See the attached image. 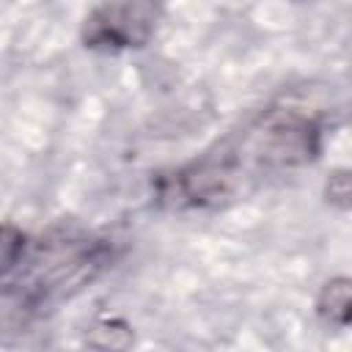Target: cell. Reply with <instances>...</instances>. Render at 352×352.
<instances>
[{
	"label": "cell",
	"mask_w": 352,
	"mask_h": 352,
	"mask_svg": "<svg viewBox=\"0 0 352 352\" xmlns=\"http://www.w3.org/2000/svg\"><path fill=\"white\" fill-rule=\"evenodd\" d=\"M116 256V245L107 239H58L30 261L16 286L30 305L69 300L94 283Z\"/></svg>",
	"instance_id": "7a4b0ae2"
},
{
	"label": "cell",
	"mask_w": 352,
	"mask_h": 352,
	"mask_svg": "<svg viewBox=\"0 0 352 352\" xmlns=\"http://www.w3.org/2000/svg\"><path fill=\"white\" fill-rule=\"evenodd\" d=\"M85 344L94 349H129L135 344V330L121 316H104L91 324Z\"/></svg>",
	"instance_id": "5b68a950"
},
{
	"label": "cell",
	"mask_w": 352,
	"mask_h": 352,
	"mask_svg": "<svg viewBox=\"0 0 352 352\" xmlns=\"http://www.w3.org/2000/svg\"><path fill=\"white\" fill-rule=\"evenodd\" d=\"M162 19V0H102L80 28L85 50L126 52L151 44Z\"/></svg>",
	"instance_id": "3957f363"
},
{
	"label": "cell",
	"mask_w": 352,
	"mask_h": 352,
	"mask_svg": "<svg viewBox=\"0 0 352 352\" xmlns=\"http://www.w3.org/2000/svg\"><path fill=\"white\" fill-rule=\"evenodd\" d=\"M28 234L14 223H0V283L11 278L28 258Z\"/></svg>",
	"instance_id": "8992f818"
},
{
	"label": "cell",
	"mask_w": 352,
	"mask_h": 352,
	"mask_svg": "<svg viewBox=\"0 0 352 352\" xmlns=\"http://www.w3.org/2000/svg\"><path fill=\"white\" fill-rule=\"evenodd\" d=\"M223 143L256 184L261 176L297 170L319 160L324 113L300 99L280 96Z\"/></svg>",
	"instance_id": "6da1fadb"
},
{
	"label": "cell",
	"mask_w": 352,
	"mask_h": 352,
	"mask_svg": "<svg viewBox=\"0 0 352 352\" xmlns=\"http://www.w3.org/2000/svg\"><path fill=\"white\" fill-rule=\"evenodd\" d=\"M316 316L322 324L346 330L352 322V280L346 275L327 278L316 294Z\"/></svg>",
	"instance_id": "277c9868"
},
{
	"label": "cell",
	"mask_w": 352,
	"mask_h": 352,
	"mask_svg": "<svg viewBox=\"0 0 352 352\" xmlns=\"http://www.w3.org/2000/svg\"><path fill=\"white\" fill-rule=\"evenodd\" d=\"M324 204L336 212L352 209V170L349 168H330L324 176Z\"/></svg>",
	"instance_id": "52a82bcc"
}]
</instances>
